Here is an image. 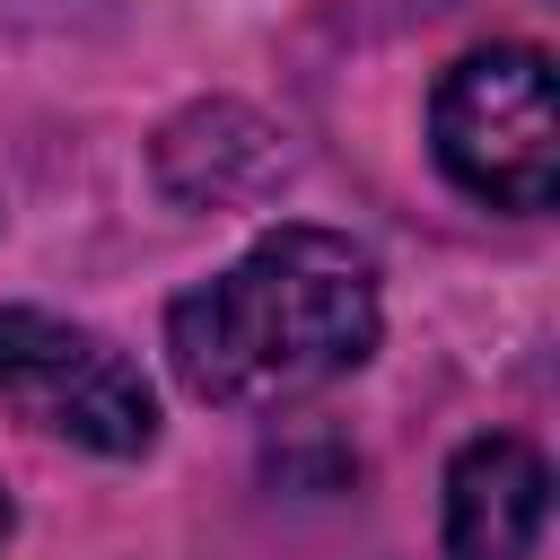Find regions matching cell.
I'll return each mask as SVG.
<instances>
[{"mask_svg": "<svg viewBox=\"0 0 560 560\" xmlns=\"http://www.w3.org/2000/svg\"><path fill=\"white\" fill-rule=\"evenodd\" d=\"M166 350L184 394L201 402L228 411L298 402L376 350V262L341 228L289 219L254 236L219 280L166 306Z\"/></svg>", "mask_w": 560, "mask_h": 560, "instance_id": "cell-1", "label": "cell"}, {"mask_svg": "<svg viewBox=\"0 0 560 560\" xmlns=\"http://www.w3.org/2000/svg\"><path fill=\"white\" fill-rule=\"evenodd\" d=\"M551 516V472L525 438H472L446 464V551L455 560H534Z\"/></svg>", "mask_w": 560, "mask_h": 560, "instance_id": "cell-4", "label": "cell"}, {"mask_svg": "<svg viewBox=\"0 0 560 560\" xmlns=\"http://www.w3.org/2000/svg\"><path fill=\"white\" fill-rule=\"evenodd\" d=\"M0 402L88 455H149L158 438L149 376L105 332L61 324L44 306H0Z\"/></svg>", "mask_w": 560, "mask_h": 560, "instance_id": "cell-3", "label": "cell"}, {"mask_svg": "<svg viewBox=\"0 0 560 560\" xmlns=\"http://www.w3.org/2000/svg\"><path fill=\"white\" fill-rule=\"evenodd\" d=\"M429 149H438V166L472 201H490V210H551L560 201V96H551V61L534 44L464 52L438 79Z\"/></svg>", "mask_w": 560, "mask_h": 560, "instance_id": "cell-2", "label": "cell"}, {"mask_svg": "<svg viewBox=\"0 0 560 560\" xmlns=\"http://www.w3.org/2000/svg\"><path fill=\"white\" fill-rule=\"evenodd\" d=\"M0 542H9V499H0Z\"/></svg>", "mask_w": 560, "mask_h": 560, "instance_id": "cell-5", "label": "cell"}]
</instances>
